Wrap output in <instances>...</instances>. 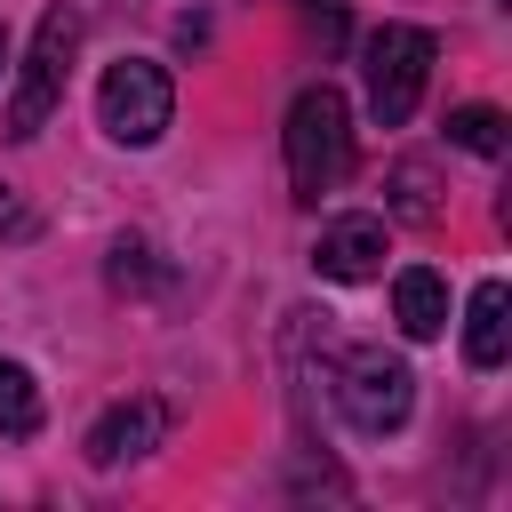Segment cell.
<instances>
[{
	"instance_id": "obj_9",
	"label": "cell",
	"mask_w": 512,
	"mask_h": 512,
	"mask_svg": "<svg viewBox=\"0 0 512 512\" xmlns=\"http://www.w3.org/2000/svg\"><path fill=\"white\" fill-rule=\"evenodd\" d=\"M392 320H400V336L432 344V336L448 328V280H440L432 264H408V272L392 280Z\"/></svg>"
},
{
	"instance_id": "obj_3",
	"label": "cell",
	"mask_w": 512,
	"mask_h": 512,
	"mask_svg": "<svg viewBox=\"0 0 512 512\" xmlns=\"http://www.w3.org/2000/svg\"><path fill=\"white\" fill-rule=\"evenodd\" d=\"M336 408H344V424L368 432V440L400 432L408 408H416V376H408V360L384 352V344H352V352L336 360Z\"/></svg>"
},
{
	"instance_id": "obj_2",
	"label": "cell",
	"mask_w": 512,
	"mask_h": 512,
	"mask_svg": "<svg viewBox=\"0 0 512 512\" xmlns=\"http://www.w3.org/2000/svg\"><path fill=\"white\" fill-rule=\"evenodd\" d=\"M72 48H80V16L72 8H48L40 24H32V48H24V72H16V88H8V144H32L40 128H48V112L64 104V80H72Z\"/></svg>"
},
{
	"instance_id": "obj_5",
	"label": "cell",
	"mask_w": 512,
	"mask_h": 512,
	"mask_svg": "<svg viewBox=\"0 0 512 512\" xmlns=\"http://www.w3.org/2000/svg\"><path fill=\"white\" fill-rule=\"evenodd\" d=\"M368 112H376V128H408L416 120V96H424V80H432V32L424 24H376L368 32Z\"/></svg>"
},
{
	"instance_id": "obj_6",
	"label": "cell",
	"mask_w": 512,
	"mask_h": 512,
	"mask_svg": "<svg viewBox=\"0 0 512 512\" xmlns=\"http://www.w3.org/2000/svg\"><path fill=\"white\" fill-rule=\"evenodd\" d=\"M160 432H168V408H160L152 392H136V400H112V408L88 424V464H96V472H120V464L152 456V448H160Z\"/></svg>"
},
{
	"instance_id": "obj_11",
	"label": "cell",
	"mask_w": 512,
	"mask_h": 512,
	"mask_svg": "<svg viewBox=\"0 0 512 512\" xmlns=\"http://www.w3.org/2000/svg\"><path fill=\"white\" fill-rule=\"evenodd\" d=\"M448 144H456V152H480V160H504L512 136H504V112H496V104H456V112H448Z\"/></svg>"
},
{
	"instance_id": "obj_12",
	"label": "cell",
	"mask_w": 512,
	"mask_h": 512,
	"mask_svg": "<svg viewBox=\"0 0 512 512\" xmlns=\"http://www.w3.org/2000/svg\"><path fill=\"white\" fill-rule=\"evenodd\" d=\"M152 280H160L152 248H144V240H120V248H112V288H152Z\"/></svg>"
},
{
	"instance_id": "obj_8",
	"label": "cell",
	"mask_w": 512,
	"mask_h": 512,
	"mask_svg": "<svg viewBox=\"0 0 512 512\" xmlns=\"http://www.w3.org/2000/svg\"><path fill=\"white\" fill-rule=\"evenodd\" d=\"M504 352H512V288L480 280L472 304H464V360L472 368H504Z\"/></svg>"
},
{
	"instance_id": "obj_13",
	"label": "cell",
	"mask_w": 512,
	"mask_h": 512,
	"mask_svg": "<svg viewBox=\"0 0 512 512\" xmlns=\"http://www.w3.org/2000/svg\"><path fill=\"white\" fill-rule=\"evenodd\" d=\"M16 232H32V216H24V208H16V192L0 184V240H16Z\"/></svg>"
},
{
	"instance_id": "obj_7",
	"label": "cell",
	"mask_w": 512,
	"mask_h": 512,
	"mask_svg": "<svg viewBox=\"0 0 512 512\" xmlns=\"http://www.w3.org/2000/svg\"><path fill=\"white\" fill-rule=\"evenodd\" d=\"M312 272L320 280H376L384 272V216H336L312 240Z\"/></svg>"
},
{
	"instance_id": "obj_14",
	"label": "cell",
	"mask_w": 512,
	"mask_h": 512,
	"mask_svg": "<svg viewBox=\"0 0 512 512\" xmlns=\"http://www.w3.org/2000/svg\"><path fill=\"white\" fill-rule=\"evenodd\" d=\"M0 72H8V32H0Z\"/></svg>"
},
{
	"instance_id": "obj_4",
	"label": "cell",
	"mask_w": 512,
	"mask_h": 512,
	"mask_svg": "<svg viewBox=\"0 0 512 512\" xmlns=\"http://www.w3.org/2000/svg\"><path fill=\"white\" fill-rule=\"evenodd\" d=\"M168 120H176V88H168L160 64H144V56L104 64V80H96V128H104L112 144L144 152V144L168 136Z\"/></svg>"
},
{
	"instance_id": "obj_1",
	"label": "cell",
	"mask_w": 512,
	"mask_h": 512,
	"mask_svg": "<svg viewBox=\"0 0 512 512\" xmlns=\"http://www.w3.org/2000/svg\"><path fill=\"white\" fill-rule=\"evenodd\" d=\"M280 144H288V192L312 208L320 192H336L344 176H352V104L328 88V80H312V88H296V104H288V128H280Z\"/></svg>"
},
{
	"instance_id": "obj_10",
	"label": "cell",
	"mask_w": 512,
	"mask_h": 512,
	"mask_svg": "<svg viewBox=\"0 0 512 512\" xmlns=\"http://www.w3.org/2000/svg\"><path fill=\"white\" fill-rule=\"evenodd\" d=\"M40 432V384L24 360L0 352V440H32Z\"/></svg>"
}]
</instances>
